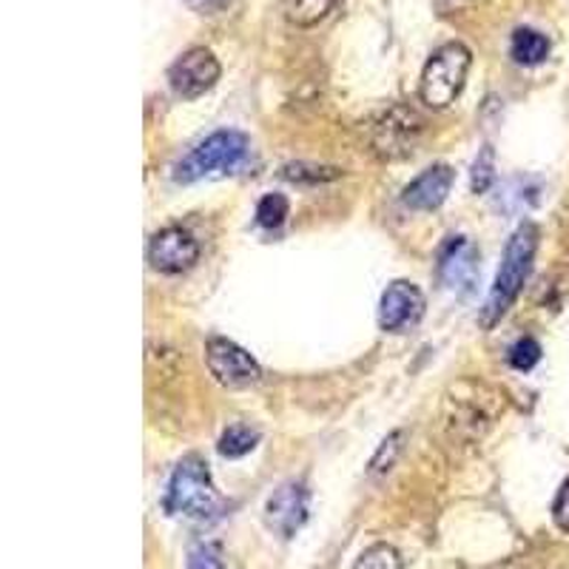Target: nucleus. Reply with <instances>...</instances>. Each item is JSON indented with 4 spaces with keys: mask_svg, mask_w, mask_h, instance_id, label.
I'll list each match as a JSON object with an SVG mask.
<instances>
[{
    "mask_svg": "<svg viewBox=\"0 0 569 569\" xmlns=\"http://www.w3.org/2000/svg\"><path fill=\"white\" fill-rule=\"evenodd\" d=\"M552 521L558 525V530L569 532V479L563 481L561 490L556 496V505H552Z\"/></svg>",
    "mask_w": 569,
    "mask_h": 569,
    "instance_id": "nucleus-24",
    "label": "nucleus"
},
{
    "mask_svg": "<svg viewBox=\"0 0 569 569\" xmlns=\"http://www.w3.org/2000/svg\"><path fill=\"white\" fill-rule=\"evenodd\" d=\"M251 142L242 131H213L177 166V180L194 182L211 174H237L248 162Z\"/></svg>",
    "mask_w": 569,
    "mask_h": 569,
    "instance_id": "nucleus-2",
    "label": "nucleus"
},
{
    "mask_svg": "<svg viewBox=\"0 0 569 569\" xmlns=\"http://www.w3.org/2000/svg\"><path fill=\"white\" fill-rule=\"evenodd\" d=\"M538 251V228L532 222H521L516 228V233L510 237L505 248V259H501V268L496 273V284H492L490 297H487L485 308H481V328H492L498 319L510 311V305L516 302V297L525 288L527 277H530L532 259Z\"/></svg>",
    "mask_w": 569,
    "mask_h": 569,
    "instance_id": "nucleus-1",
    "label": "nucleus"
},
{
    "mask_svg": "<svg viewBox=\"0 0 569 569\" xmlns=\"http://www.w3.org/2000/svg\"><path fill=\"white\" fill-rule=\"evenodd\" d=\"M485 385H476V396H461L459 388H453L450 393V408H453V416H450V427H453L456 433H465L470 430V436H479V425H490L496 419L498 408H505V396L496 393L492 388L481 393Z\"/></svg>",
    "mask_w": 569,
    "mask_h": 569,
    "instance_id": "nucleus-11",
    "label": "nucleus"
},
{
    "mask_svg": "<svg viewBox=\"0 0 569 569\" xmlns=\"http://www.w3.org/2000/svg\"><path fill=\"white\" fill-rule=\"evenodd\" d=\"M186 3H188V9H194L197 14H208V18H211V14L226 12L233 0H186Z\"/></svg>",
    "mask_w": 569,
    "mask_h": 569,
    "instance_id": "nucleus-25",
    "label": "nucleus"
},
{
    "mask_svg": "<svg viewBox=\"0 0 569 569\" xmlns=\"http://www.w3.org/2000/svg\"><path fill=\"white\" fill-rule=\"evenodd\" d=\"M470 63V49L465 43H445L441 49H436L433 58L427 60L425 71H421V103L430 109H447L450 103H456L465 89Z\"/></svg>",
    "mask_w": 569,
    "mask_h": 569,
    "instance_id": "nucleus-3",
    "label": "nucleus"
},
{
    "mask_svg": "<svg viewBox=\"0 0 569 569\" xmlns=\"http://www.w3.org/2000/svg\"><path fill=\"white\" fill-rule=\"evenodd\" d=\"M353 569H401V556L390 543H373L359 556Z\"/></svg>",
    "mask_w": 569,
    "mask_h": 569,
    "instance_id": "nucleus-17",
    "label": "nucleus"
},
{
    "mask_svg": "<svg viewBox=\"0 0 569 569\" xmlns=\"http://www.w3.org/2000/svg\"><path fill=\"white\" fill-rule=\"evenodd\" d=\"M425 120L408 106H390L370 123V151L382 160L408 157L419 142Z\"/></svg>",
    "mask_w": 569,
    "mask_h": 569,
    "instance_id": "nucleus-5",
    "label": "nucleus"
},
{
    "mask_svg": "<svg viewBox=\"0 0 569 569\" xmlns=\"http://www.w3.org/2000/svg\"><path fill=\"white\" fill-rule=\"evenodd\" d=\"M200 259V246L182 228H162L149 246V262L162 273H182Z\"/></svg>",
    "mask_w": 569,
    "mask_h": 569,
    "instance_id": "nucleus-10",
    "label": "nucleus"
},
{
    "mask_svg": "<svg viewBox=\"0 0 569 569\" xmlns=\"http://www.w3.org/2000/svg\"><path fill=\"white\" fill-rule=\"evenodd\" d=\"M479 277V251L465 237H453L439 253V282L450 291H472Z\"/></svg>",
    "mask_w": 569,
    "mask_h": 569,
    "instance_id": "nucleus-12",
    "label": "nucleus"
},
{
    "mask_svg": "<svg viewBox=\"0 0 569 569\" xmlns=\"http://www.w3.org/2000/svg\"><path fill=\"white\" fill-rule=\"evenodd\" d=\"M220 507V496L213 490L211 472L200 456H186L177 465L174 476L169 481V492H166V510L171 516H191L206 518L217 512Z\"/></svg>",
    "mask_w": 569,
    "mask_h": 569,
    "instance_id": "nucleus-4",
    "label": "nucleus"
},
{
    "mask_svg": "<svg viewBox=\"0 0 569 569\" xmlns=\"http://www.w3.org/2000/svg\"><path fill=\"white\" fill-rule=\"evenodd\" d=\"M308 510H311V496H308L305 485L288 481V485L273 490V496L268 498L266 521L277 536L293 538L302 530L305 521H308Z\"/></svg>",
    "mask_w": 569,
    "mask_h": 569,
    "instance_id": "nucleus-8",
    "label": "nucleus"
},
{
    "mask_svg": "<svg viewBox=\"0 0 569 569\" xmlns=\"http://www.w3.org/2000/svg\"><path fill=\"white\" fill-rule=\"evenodd\" d=\"M507 359H510V365L516 370L536 368L538 359H541V345L530 337L518 339V342L510 348V353H507Z\"/></svg>",
    "mask_w": 569,
    "mask_h": 569,
    "instance_id": "nucleus-21",
    "label": "nucleus"
},
{
    "mask_svg": "<svg viewBox=\"0 0 569 569\" xmlns=\"http://www.w3.org/2000/svg\"><path fill=\"white\" fill-rule=\"evenodd\" d=\"M337 0H284V18L291 20L293 27L311 29L319 20L328 18Z\"/></svg>",
    "mask_w": 569,
    "mask_h": 569,
    "instance_id": "nucleus-15",
    "label": "nucleus"
},
{
    "mask_svg": "<svg viewBox=\"0 0 569 569\" xmlns=\"http://www.w3.org/2000/svg\"><path fill=\"white\" fill-rule=\"evenodd\" d=\"M288 217V200L282 194H266L257 206V222L262 228H279Z\"/></svg>",
    "mask_w": 569,
    "mask_h": 569,
    "instance_id": "nucleus-19",
    "label": "nucleus"
},
{
    "mask_svg": "<svg viewBox=\"0 0 569 569\" xmlns=\"http://www.w3.org/2000/svg\"><path fill=\"white\" fill-rule=\"evenodd\" d=\"M188 569H226L222 552L217 543L200 541L188 550Z\"/></svg>",
    "mask_w": 569,
    "mask_h": 569,
    "instance_id": "nucleus-20",
    "label": "nucleus"
},
{
    "mask_svg": "<svg viewBox=\"0 0 569 569\" xmlns=\"http://www.w3.org/2000/svg\"><path fill=\"white\" fill-rule=\"evenodd\" d=\"M206 362L213 379L226 388H248L262 376L257 359L228 339H211L206 345Z\"/></svg>",
    "mask_w": 569,
    "mask_h": 569,
    "instance_id": "nucleus-6",
    "label": "nucleus"
},
{
    "mask_svg": "<svg viewBox=\"0 0 569 569\" xmlns=\"http://www.w3.org/2000/svg\"><path fill=\"white\" fill-rule=\"evenodd\" d=\"M220 80V60L208 49H188L180 60L169 69V83L177 98L194 100L211 91Z\"/></svg>",
    "mask_w": 569,
    "mask_h": 569,
    "instance_id": "nucleus-7",
    "label": "nucleus"
},
{
    "mask_svg": "<svg viewBox=\"0 0 569 569\" xmlns=\"http://www.w3.org/2000/svg\"><path fill=\"white\" fill-rule=\"evenodd\" d=\"M401 441H405V433H393V436H388V439L382 441V447H379V453L373 456V461H370V472H385V470H390V467H393V461H396V456L401 453Z\"/></svg>",
    "mask_w": 569,
    "mask_h": 569,
    "instance_id": "nucleus-23",
    "label": "nucleus"
},
{
    "mask_svg": "<svg viewBox=\"0 0 569 569\" xmlns=\"http://www.w3.org/2000/svg\"><path fill=\"white\" fill-rule=\"evenodd\" d=\"M342 174L339 169H330V166H311V162H291L284 166L282 177L291 182H325V180H337Z\"/></svg>",
    "mask_w": 569,
    "mask_h": 569,
    "instance_id": "nucleus-18",
    "label": "nucleus"
},
{
    "mask_svg": "<svg viewBox=\"0 0 569 569\" xmlns=\"http://www.w3.org/2000/svg\"><path fill=\"white\" fill-rule=\"evenodd\" d=\"M510 54L516 63L521 66H538L547 60V54H550V40H547V34L536 32V29H516L512 32V40H510Z\"/></svg>",
    "mask_w": 569,
    "mask_h": 569,
    "instance_id": "nucleus-14",
    "label": "nucleus"
},
{
    "mask_svg": "<svg viewBox=\"0 0 569 569\" xmlns=\"http://www.w3.org/2000/svg\"><path fill=\"white\" fill-rule=\"evenodd\" d=\"M453 180L456 174L450 166H433V169H427L425 174H419L405 188L401 202L413 208V211H433V208H439L447 200Z\"/></svg>",
    "mask_w": 569,
    "mask_h": 569,
    "instance_id": "nucleus-13",
    "label": "nucleus"
},
{
    "mask_svg": "<svg viewBox=\"0 0 569 569\" xmlns=\"http://www.w3.org/2000/svg\"><path fill=\"white\" fill-rule=\"evenodd\" d=\"M492 180H496V157H492V149L487 146L479 154V160H476V166H472V191L485 194L487 188L492 186Z\"/></svg>",
    "mask_w": 569,
    "mask_h": 569,
    "instance_id": "nucleus-22",
    "label": "nucleus"
},
{
    "mask_svg": "<svg viewBox=\"0 0 569 569\" xmlns=\"http://www.w3.org/2000/svg\"><path fill=\"white\" fill-rule=\"evenodd\" d=\"M421 317H425V293L405 279L390 282L388 291L382 293V302H379V325L385 330L399 333V330L413 328Z\"/></svg>",
    "mask_w": 569,
    "mask_h": 569,
    "instance_id": "nucleus-9",
    "label": "nucleus"
},
{
    "mask_svg": "<svg viewBox=\"0 0 569 569\" xmlns=\"http://www.w3.org/2000/svg\"><path fill=\"white\" fill-rule=\"evenodd\" d=\"M259 441V433L257 430H251L248 425H231L226 430V433L220 436V453L226 456V459H242V456H248L257 447Z\"/></svg>",
    "mask_w": 569,
    "mask_h": 569,
    "instance_id": "nucleus-16",
    "label": "nucleus"
}]
</instances>
